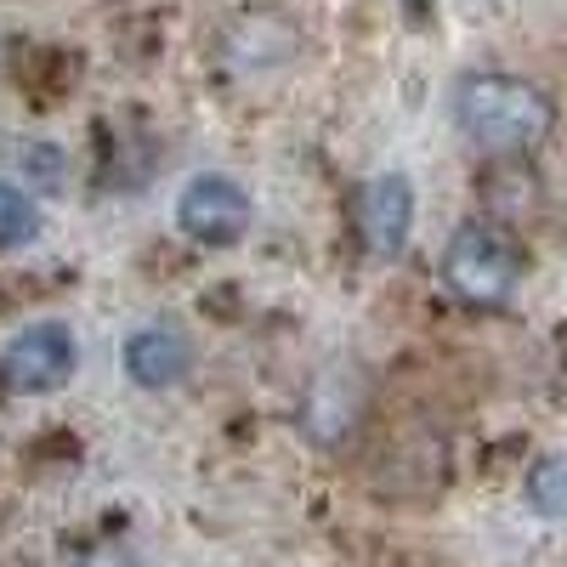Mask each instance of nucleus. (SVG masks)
<instances>
[{"label":"nucleus","instance_id":"nucleus-11","mask_svg":"<svg viewBox=\"0 0 567 567\" xmlns=\"http://www.w3.org/2000/svg\"><path fill=\"white\" fill-rule=\"evenodd\" d=\"M409 7V18H425V7H432V0H403Z\"/></svg>","mask_w":567,"mask_h":567},{"label":"nucleus","instance_id":"nucleus-9","mask_svg":"<svg viewBox=\"0 0 567 567\" xmlns=\"http://www.w3.org/2000/svg\"><path fill=\"white\" fill-rule=\"evenodd\" d=\"M528 505L539 516H567V454H550L528 471Z\"/></svg>","mask_w":567,"mask_h":567},{"label":"nucleus","instance_id":"nucleus-2","mask_svg":"<svg viewBox=\"0 0 567 567\" xmlns=\"http://www.w3.org/2000/svg\"><path fill=\"white\" fill-rule=\"evenodd\" d=\"M443 284L465 307H505L523 284V250H516L499 227L465 221L443 250Z\"/></svg>","mask_w":567,"mask_h":567},{"label":"nucleus","instance_id":"nucleus-3","mask_svg":"<svg viewBox=\"0 0 567 567\" xmlns=\"http://www.w3.org/2000/svg\"><path fill=\"white\" fill-rule=\"evenodd\" d=\"M250 216L256 210H250L245 182L227 176V171H199L194 182L182 187V199H176V227L194 245H210V250L239 245L250 233Z\"/></svg>","mask_w":567,"mask_h":567},{"label":"nucleus","instance_id":"nucleus-10","mask_svg":"<svg viewBox=\"0 0 567 567\" xmlns=\"http://www.w3.org/2000/svg\"><path fill=\"white\" fill-rule=\"evenodd\" d=\"M74 567H136V561H131V550H120V545H97V550H85Z\"/></svg>","mask_w":567,"mask_h":567},{"label":"nucleus","instance_id":"nucleus-6","mask_svg":"<svg viewBox=\"0 0 567 567\" xmlns=\"http://www.w3.org/2000/svg\"><path fill=\"white\" fill-rule=\"evenodd\" d=\"M363 420V381L352 363H323L307 386V403H301V425L318 449H341Z\"/></svg>","mask_w":567,"mask_h":567},{"label":"nucleus","instance_id":"nucleus-8","mask_svg":"<svg viewBox=\"0 0 567 567\" xmlns=\"http://www.w3.org/2000/svg\"><path fill=\"white\" fill-rule=\"evenodd\" d=\"M40 205L34 194H23L18 182H0V250H18L29 239H40Z\"/></svg>","mask_w":567,"mask_h":567},{"label":"nucleus","instance_id":"nucleus-7","mask_svg":"<svg viewBox=\"0 0 567 567\" xmlns=\"http://www.w3.org/2000/svg\"><path fill=\"white\" fill-rule=\"evenodd\" d=\"M187 369H194V341H187L176 323H142V329H131V341H125V374H131L142 392L182 386Z\"/></svg>","mask_w":567,"mask_h":567},{"label":"nucleus","instance_id":"nucleus-1","mask_svg":"<svg viewBox=\"0 0 567 567\" xmlns=\"http://www.w3.org/2000/svg\"><path fill=\"white\" fill-rule=\"evenodd\" d=\"M449 109L460 136L483 154H528L556 131V103L523 74H465Z\"/></svg>","mask_w":567,"mask_h":567},{"label":"nucleus","instance_id":"nucleus-4","mask_svg":"<svg viewBox=\"0 0 567 567\" xmlns=\"http://www.w3.org/2000/svg\"><path fill=\"white\" fill-rule=\"evenodd\" d=\"M80 363V347L69 336V323L45 318V323H29L18 336L0 347V381L23 398H40V392H58L69 386V374Z\"/></svg>","mask_w":567,"mask_h":567},{"label":"nucleus","instance_id":"nucleus-5","mask_svg":"<svg viewBox=\"0 0 567 567\" xmlns=\"http://www.w3.org/2000/svg\"><path fill=\"white\" fill-rule=\"evenodd\" d=\"M352 227H358V245L374 256V261H392L403 256L409 233H414V182L403 171H386V176H369L352 199Z\"/></svg>","mask_w":567,"mask_h":567}]
</instances>
